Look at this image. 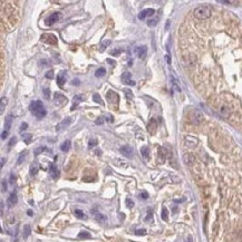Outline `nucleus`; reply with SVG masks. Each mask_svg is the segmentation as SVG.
<instances>
[{"mask_svg":"<svg viewBox=\"0 0 242 242\" xmlns=\"http://www.w3.org/2000/svg\"><path fill=\"white\" fill-rule=\"evenodd\" d=\"M29 110H30V112L33 114V116H36V117L39 118V120H40V118H44L47 114V111L45 110L43 103L39 102V100L31 102L30 106H29Z\"/></svg>","mask_w":242,"mask_h":242,"instance_id":"nucleus-1","label":"nucleus"},{"mask_svg":"<svg viewBox=\"0 0 242 242\" xmlns=\"http://www.w3.org/2000/svg\"><path fill=\"white\" fill-rule=\"evenodd\" d=\"M194 17L198 18V19H207L211 16L212 11L211 8L208 7V6H200V7L195 8L194 10Z\"/></svg>","mask_w":242,"mask_h":242,"instance_id":"nucleus-2","label":"nucleus"},{"mask_svg":"<svg viewBox=\"0 0 242 242\" xmlns=\"http://www.w3.org/2000/svg\"><path fill=\"white\" fill-rule=\"evenodd\" d=\"M189 118L191 121L192 124L194 125H200L203 121V114H202L200 111H192L189 115Z\"/></svg>","mask_w":242,"mask_h":242,"instance_id":"nucleus-3","label":"nucleus"},{"mask_svg":"<svg viewBox=\"0 0 242 242\" xmlns=\"http://www.w3.org/2000/svg\"><path fill=\"white\" fill-rule=\"evenodd\" d=\"M40 40L43 43H46V44H50V45H57V37L54 33H44L43 36L40 37Z\"/></svg>","mask_w":242,"mask_h":242,"instance_id":"nucleus-4","label":"nucleus"},{"mask_svg":"<svg viewBox=\"0 0 242 242\" xmlns=\"http://www.w3.org/2000/svg\"><path fill=\"white\" fill-rule=\"evenodd\" d=\"M60 18H61V13L57 11V13H51L50 16H48V17L45 19V23H46L47 26H51V25H54V23H56Z\"/></svg>","mask_w":242,"mask_h":242,"instance_id":"nucleus-5","label":"nucleus"},{"mask_svg":"<svg viewBox=\"0 0 242 242\" xmlns=\"http://www.w3.org/2000/svg\"><path fill=\"white\" fill-rule=\"evenodd\" d=\"M106 98H107V100H108V102L111 103V104H115L116 106H117L118 102H120V97H118L117 93L114 92V90H112V89L107 92Z\"/></svg>","mask_w":242,"mask_h":242,"instance_id":"nucleus-6","label":"nucleus"},{"mask_svg":"<svg viewBox=\"0 0 242 242\" xmlns=\"http://www.w3.org/2000/svg\"><path fill=\"white\" fill-rule=\"evenodd\" d=\"M73 123V118L71 117H66L65 120H63L61 122H59V124H57L56 126V131L57 132H61V131H65L69 125Z\"/></svg>","mask_w":242,"mask_h":242,"instance_id":"nucleus-7","label":"nucleus"},{"mask_svg":"<svg viewBox=\"0 0 242 242\" xmlns=\"http://www.w3.org/2000/svg\"><path fill=\"white\" fill-rule=\"evenodd\" d=\"M122 82L124 83L125 85H130V86H134L135 85V82L132 80V74L130 71H125L122 74Z\"/></svg>","mask_w":242,"mask_h":242,"instance_id":"nucleus-8","label":"nucleus"},{"mask_svg":"<svg viewBox=\"0 0 242 242\" xmlns=\"http://www.w3.org/2000/svg\"><path fill=\"white\" fill-rule=\"evenodd\" d=\"M54 102H55V104L57 106H59V105L60 106H64L67 103V98L63 94H60V93H56L55 96H54Z\"/></svg>","mask_w":242,"mask_h":242,"instance_id":"nucleus-9","label":"nucleus"},{"mask_svg":"<svg viewBox=\"0 0 242 242\" xmlns=\"http://www.w3.org/2000/svg\"><path fill=\"white\" fill-rule=\"evenodd\" d=\"M184 144H185L188 147L193 148L198 145V138L188 135V136H185V138H184Z\"/></svg>","mask_w":242,"mask_h":242,"instance_id":"nucleus-10","label":"nucleus"},{"mask_svg":"<svg viewBox=\"0 0 242 242\" xmlns=\"http://www.w3.org/2000/svg\"><path fill=\"white\" fill-rule=\"evenodd\" d=\"M121 153L123 154V155L125 156V157H132L133 154H134V152H133V147L130 145H124L121 147Z\"/></svg>","mask_w":242,"mask_h":242,"instance_id":"nucleus-11","label":"nucleus"},{"mask_svg":"<svg viewBox=\"0 0 242 242\" xmlns=\"http://www.w3.org/2000/svg\"><path fill=\"white\" fill-rule=\"evenodd\" d=\"M67 80V73L66 71H61L59 73L58 76H57V84L60 88H64V85Z\"/></svg>","mask_w":242,"mask_h":242,"instance_id":"nucleus-12","label":"nucleus"},{"mask_svg":"<svg viewBox=\"0 0 242 242\" xmlns=\"http://www.w3.org/2000/svg\"><path fill=\"white\" fill-rule=\"evenodd\" d=\"M154 13H155V10L152 9V8H148V9H145V10L141 11L140 15H138V19H140V20H144L146 17H152Z\"/></svg>","mask_w":242,"mask_h":242,"instance_id":"nucleus-13","label":"nucleus"},{"mask_svg":"<svg viewBox=\"0 0 242 242\" xmlns=\"http://www.w3.org/2000/svg\"><path fill=\"white\" fill-rule=\"evenodd\" d=\"M156 130H157V121L152 118L147 124V132L150 134H154Z\"/></svg>","mask_w":242,"mask_h":242,"instance_id":"nucleus-14","label":"nucleus"},{"mask_svg":"<svg viewBox=\"0 0 242 242\" xmlns=\"http://www.w3.org/2000/svg\"><path fill=\"white\" fill-rule=\"evenodd\" d=\"M146 54H147V48L146 46H141L136 48V55L140 59H144L146 57Z\"/></svg>","mask_w":242,"mask_h":242,"instance_id":"nucleus-15","label":"nucleus"},{"mask_svg":"<svg viewBox=\"0 0 242 242\" xmlns=\"http://www.w3.org/2000/svg\"><path fill=\"white\" fill-rule=\"evenodd\" d=\"M17 201H18V198H17V193H16L15 191L13 192H11L10 193V195H9V198H8V200H7V203H8V205L9 207H13L16 203H17Z\"/></svg>","mask_w":242,"mask_h":242,"instance_id":"nucleus-16","label":"nucleus"},{"mask_svg":"<svg viewBox=\"0 0 242 242\" xmlns=\"http://www.w3.org/2000/svg\"><path fill=\"white\" fill-rule=\"evenodd\" d=\"M13 121V115H7V116H6V120H5V131H7V132H10Z\"/></svg>","mask_w":242,"mask_h":242,"instance_id":"nucleus-17","label":"nucleus"},{"mask_svg":"<svg viewBox=\"0 0 242 242\" xmlns=\"http://www.w3.org/2000/svg\"><path fill=\"white\" fill-rule=\"evenodd\" d=\"M49 173H50L51 178H59V171L58 168L56 167L55 164H50V167H49Z\"/></svg>","mask_w":242,"mask_h":242,"instance_id":"nucleus-18","label":"nucleus"},{"mask_svg":"<svg viewBox=\"0 0 242 242\" xmlns=\"http://www.w3.org/2000/svg\"><path fill=\"white\" fill-rule=\"evenodd\" d=\"M230 113H231V111H230L229 107L225 106V105H223V106L220 108V115H221L222 117L228 118L230 116Z\"/></svg>","mask_w":242,"mask_h":242,"instance_id":"nucleus-19","label":"nucleus"},{"mask_svg":"<svg viewBox=\"0 0 242 242\" xmlns=\"http://www.w3.org/2000/svg\"><path fill=\"white\" fill-rule=\"evenodd\" d=\"M84 100H85L84 95H77V96H75L74 98H73V107H71V110H75L77 105Z\"/></svg>","mask_w":242,"mask_h":242,"instance_id":"nucleus-20","label":"nucleus"},{"mask_svg":"<svg viewBox=\"0 0 242 242\" xmlns=\"http://www.w3.org/2000/svg\"><path fill=\"white\" fill-rule=\"evenodd\" d=\"M70 147H71V142H70V140L65 141V142L60 145V150L63 151V152H68V151L70 150Z\"/></svg>","mask_w":242,"mask_h":242,"instance_id":"nucleus-21","label":"nucleus"},{"mask_svg":"<svg viewBox=\"0 0 242 242\" xmlns=\"http://www.w3.org/2000/svg\"><path fill=\"white\" fill-rule=\"evenodd\" d=\"M93 214H94V218L97 222H100L102 223V222H104L106 220V217H105L104 214L100 213V212H93Z\"/></svg>","mask_w":242,"mask_h":242,"instance_id":"nucleus-22","label":"nucleus"},{"mask_svg":"<svg viewBox=\"0 0 242 242\" xmlns=\"http://www.w3.org/2000/svg\"><path fill=\"white\" fill-rule=\"evenodd\" d=\"M74 213H75V215H76L77 219H80V220H85V219H87L86 214H85L84 212L82 211V210L76 209V210H75V211H74Z\"/></svg>","mask_w":242,"mask_h":242,"instance_id":"nucleus-23","label":"nucleus"},{"mask_svg":"<svg viewBox=\"0 0 242 242\" xmlns=\"http://www.w3.org/2000/svg\"><path fill=\"white\" fill-rule=\"evenodd\" d=\"M141 153H142L143 157L145 158V160H148V157H150V151H148L147 146H143L141 148Z\"/></svg>","mask_w":242,"mask_h":242,"instance_id":"nucleus-24","label":"nucleus"},{"mask_svg":"<svg viewBox=\"0 0 242 242\" xmlns=\"http://www.w3.org/2000/svg\"><path fill=\"white\" fill-rule=\"evenodd\" d=\"M27 154H28V152H27V151H25V152H23V153L19 155V157H18V160H17V165H20V164H23V162H25Z\"/></svg>","mask_w":242,"mask_h":242,"instance_id":"nucleus-25","label":"nucleus"},{"mask_svg":"<svg viewBox=\"0 0 242 242\" xmlns=\"http://www.w3.org/2000/svg\"><path fill=\"white\" fill-rule=\"evenodd\" d=\"M90 238H92L90 233L86 231H80L78 233V239H90Z\"/></svg>","mask_w":242,"mask_h":242,"instance_id":"nucleus-26","label":"nucleus"},{"mask_svg":"<svg viewBox=\"0 0 242 242\" xmlns=\"http://www.w3.org/2000/svg\"><path fill=\"white\" fill-rule=\"evenodd\" d=\"M111 44H112V41H111V40H104V41H102V43H100V51H104L105 49L107 48V47L110 46Z\"/></svg>","mask_w":242,"mask_h":242,"instance_id":"nucleus-27","label":"nucleus"},{"mask_svg":"<svg viewBox=\"0 0 242 242\" xmlns=\"http://www.w3.org/2000/svg\"><path fill=\"white\" fill-rule=\"evenodd\" d=\"M93 100H94L95 103H97V104H100V105H104V102H103L102 100V97H100V94H94L93 95Z\"/></svg>","mask_w":242,"mask_h":242,"instance_id":"nucleus-28","label":"nucleus"},{"mask_svg":"<svg viewBox=\"0 0 242 242\" xmlns=\"http://www.w3.org/2000/svg\"><path fill=\"white\" fill-rule=\"evenodd\" d=\"M184 162H185L188 165H191V164L194 162V157L192 155H190V154H185V155H184Z\"/></svg>","mask_w":242,"mask_h":242,"instance_id":"nucleus-29","label":"nucleus"},{"mask_svg":"<svg viewBox=\"0 0 242 242\" xmlns=\"http://www.w3.org/2000/svg\"><path fill=\"white\" fill-rule=\"evenodd\" d=\"M30 233H31V229H30V225H26L25 227V229H23V239H27V238L30 235Z\"/></svg>","mask_w":242,"mask_h":242,"instance_id":"nucleus-30","label":"nucleus"},{"mask_svg":"<svg viewBox=\"0 0 242 242\" xmlns=\"http://www.w3.org/2000/svg\"><path fill=\"white\" fill-rule=\"evenodd\" d=\"M105 74H106V69L103 68V67H100V68H98L95 71V76L96 77H103Z\"/></svg>","mask_w":242,"mask_h":242,"instance_id":"nucleus-31","label":"nucleus"},{"mask_svg":"<svg viewBox=\"0 0 242 242\" xmlns=\"http://www.w3.org/2000/svg\"><path fill=\"white\" fill-rule=\"evenodd\" d=\"M23 138L26 144H30L31 140H33V135L31 134H23Z\"/></svg>","mask_w":242,"mask_h":242,"instance_id":"nucleus-32","label":"nucleus"},{"mask_svg":"<svg viewBox=\"0 0 242 242\" xmlns=\"http://www.w3.org/2000/svg\"><path fill=\"white\" fill-rule=\"evenodd\" d=\"M7 103H8L7 98H6V97H3V98H1V107H0V113H1V114L5 112V106L7 105Z\"/></svg>","mask_w":242,"mask_h":242,"instance_id":"nucleus-33","label":"nucleus"},{"mask_svg":"<svg viewBox=\"0 0 242 242\" xmlns=\"http://www.w3.org/2000/svg\"><path fill=\"white\" fill-rule=\"evenodd\" d=\"M161 217H162V219H163L164 221H167V220H168V211H167V209H166V208H163Z\"/></svg>","mask_w":242,"mask_h":242,"instance_id":"nucleus-34","label":"nucleus"},{"mask_svg":"<svg viewBox=\"0 0 242 242\" xmlns=\"http://www.w3.org/2000/svg\"><path fill=\"white\" fill-rule=\"evenodd\" d=\"M43 92H44V97H45V100H49V98H50V89H49L48 87H45V88L43 89Z\"/></svg>","mask_w":242,"mask_h":242,"instance_id":"nucleus-35","label":"nucleus"},{"mask_svg":"<svg viewBox=\"0 0 242 242\" xmlns=\"http://www.w3.org/2000/svg\"><path fill=\"white\" fill-rule=\"evenodd\" d=\"M37 173H38V167H37V165H36V164H31V166H30V174H31V175H36Z\"/></svg>","mask_w":242,"mask_h":242,"instance_id":"nucleus-36","label":"nucleus"},{"mask_svg":"<svg viewBox=\"0 0 242 242\" xmlns=\"http://www.w3.org/2000/svg\"><path fill=\"white\" fill-rule=\"evenodd\" d=\"M124 93L126 94V97H127L128 100H132V98H133V93L131 92V89L125 88V89H124Z\"/></svg>","mask_w":242,"mask_h":242,"instance_id":"nucleus-37","label":"nucleus"},{"mask_svg":"<svg viewBox=\"0 0 242 242\" xmlns=\"http://www.w3.org/2000/svg\"><path fill=\"white\" fill-rule=\"evenodd\" d=\"M136 235H145L146 234V230L145 229H137L135 231Z\"/></svg>","mask_w":242,"mask_h":242,"instance_id":"nucleus-38","label":"nucleus"},{"mask_svg":"<svg viewBox=\"0 0 242 242\" xmlns=\"http://www.w3.org/2000/svg\"><path fill=\"white\" fill-rule=\"evenodd\" d=\"M104 122H105V117H104V116H100V117H98L96 121H95V124H97V125H102Z\"/></svg>","mask_w":242,"mask_h":242,"instance_id":"nucleus-39","label":"nucleus"},{"mask_svg":"<svg viewBox=\"0 0 242 242\" xmlns=\"http://www.w3.org/2000/svg\"><path fill=\"white\" fill-rule=\"evenodd\" d=\"M16 142H17V138L13 136V137L10 138V141H9V143H8V147H11V146H13L16 144Z\"/></svg>","mask_w":242,"mask_h":242,"instance_id":"nucleus-40","label":"nucleus"},{"mask_svg":"<svg viewBox=\"0 0 242 242\" xmlns=\"http://www.w3.org/2000/svg\"><path fill=\"white\" fill-rule=\"evenodd\" d=\"M97 145V140H94V138H92V140H89L88 142V147L89 148H92L93 146Z\"/></svg>","mask_w":242,"mask_h":242,"instance_id":"nucleus-41","label":"nucleus"},{"mask_svg":"<svg viewBox=\"0 0 242 242\" xmlns=\"http://www.w3.org/2000/svg\"><path fill=\"white\" fill-rule=\"evenodd\" d=\"M6 191H7V182H6V180H3L1 181V192Z\"/></svg>","mask_w":242,"mask_h":242,"instance_id":"nucleus-42","label":"nucleus"},{"mask_svg":"<svg viewBox=\"0 0 242 242\" xmlns=\"http://www.w3.org/2000/svg\"><path fill=\"white\" fill-rule=\"evenodd\" d=\"M116 164H117L118 166H121V167H127L128 166V164L123 162V161H116Z\"/></svg>","mask_w":242,"mask_h":242,"instance_id":"nucleus-43","label":"nucleus"},{"mask_svg":"<svg viewBox=\"0 0 242 242\" xmlns=\"http://www.w3.org/2000/svg\"><path fill=\"white\" fill-rule=\"evenodd\" d=\"M157 23V19H154V20H148L147 21V26L148 27H154Z\"/></svg>","mask_w":242,"mask_h":242,"instance_id":"nucleus-44","label":"nucleus"},{"mask_svg":"<svg viewBox=\"0 0 242 242\" xmlns=\"http://www.w3.org/2000/svg\"><path fill=\"white\" fill-rule=\"evenodd\" d=\"M121 53H122V50L118 49V48H116V49H114L113 51H111V55H113V56H118Z\"/></svg>","mask_w":242,"mask_h":242,"instance_id":"nucleus-45","label":"nucleus"},{"mask_svg":"<svg viewBox=\"0 0 242 242\" xmlns=\"http://www.w3.org/2000/svg\"><path fill=\"white\" fill-rule=\"evenodd\" d=\"M126 205H127L128 209H132V208L134 207V202H133L132 200L127 199V200H126Z\"/></svg>","mask_w":242,"mask_h":242,"instance_id":"nucleus-46","label":"nucleus"},{"mask_svg":"<svg viewBox=\"0 0 242 242\" xmlns=\"http://www.w3.org/2000/svg\"><path fill=\"white\" fill-rule=\"evenodd\" d=\"M46 78H48V79H51V78H54V71L53 70H49V71H47L46 73Z\"/></svg>","mask_w":242,"mask_h":242,"instance_id":"nucleus-47","label":"nucleus"},{"mask_svg":"<svg viewBox=\"0 0 242 242\" xmlns=\"http://www.w3.org/2000/svg\"><path fill=\"white\" fill-rule=\"evenodd\" d=\"M45 148H46V147H44V146H43V147H38V148H37V150L35 151V154H36V155H38L39 153H41V152H44V150H45Z\"/></svg>","mask_w":242,"mask_h":242,"instance_id":"nucleus-48","label":"nucleus"},{"mask_svg":"<svg viewBox=\"0 0 242 242\" xmlns=\"http://www.w3.org/2000/svg\"><path fill=\"white\" fill-rule=\"evenodd\" d=\"M104 117L107 120V122H110V123H112V122H113V117H112V116H111L110 114H106V115H105V116H104Z\"/></svg>","mask_w":242,"mask_h":242,"instance_id":"nucleus-49","label":"nucleus"},{"mask_svg":"<svg viewBox=\"0 0 242 242\" xmlns=\"http://www.w3.org/2000/svg\"><path fill=\"white\" fill-rule=\"evenodd\" d=\"M151 220H152V211H150V212H148V214H147V217H146L145 218V221H151Z\"/></svg>","mask_w":242,"mask_h":242,"instance_id":"nucleus-50","label":"nucleus"},{"mask_svg":"<svg viewBox=\"0 0 242 242\" xmlns=\"http://www.w3.org/2000/svg\"><path fill=\"white\" fill-rule=\"evenodd\" d=\"M141 198H142V199H147L148 194L146 193V192H142V193H141Z\"/></svg>","mask_w":242,"mask_h":242,"instance_id":"nucleus-51","label":"nucleus"},{"mask_svg":"<svg viewBox=\"0 0 242 242\" xmlns=\"http://www.w3.org/2000/svg\"><path fill=\"white\" fill-rule=\"evenodd\" d=\"M28 127V125L26 124V123H23V124H21V127H20V130L23 131V130H26V128Z\"/></svg>","mask_w":242,"mask_h":242,"instance_id":"nucleus-52","label":"nucleus"},{"mask_svg":"<svg viewBox=\"0 0 242 242\" xmlns=\"http://www.w3.org/2000/svg\"><path fill=\"white\" fill-rule=\"evenodd\" d=\"M15 181H16V178H15L13 175H11V176H10V183L13 184V183H15Z\"/></svg>","mask_w":242,"mask_h":242,"instance_id":"nucleus-53","label":"nucleus"},{"mask_svg":"<svg viewBox=\"0 0 242 242\" xmlns=\"http://www.w3.org/2000/svg\"><path fill=\"white\" fill-rule=\"evenodd\" d=\"M5 165V157H1V167H3Z\"/></svg>","mask_w":242,"mask_h":242,"instance_id":"nucleus-54","label":"nucleus"},{"mask_svg":"<svg viewBox=\"0 0 242 242\" xmlns=\"http://www.w3.org/2000/svg\"><path fill=\"white\" fill-rule=\"evenodd\" d=\"M107 61H108V63H110L111 65H114V66H115V65H116V63H115V61H112V60H111V59H107Z\"/></svg>","mask_w":242,"mask_h":242,"instance_id":"nucleus-55","label":"nucleus"},{"mask_svg":"<svg viewBox=\"0 0 242 242\" xmlns=\"http://www.w3.org/2000/svg\"><path fill=\"white\" fill-rule=\"evenodd\" d=\"M3 214V202H1V215Z\"/></svg>","mask_w":242,"mask_h":242,"instance_id":"nucleus-56","label":"nucleus"},{"mask_svg":"<svg viewBox=\"0 0 242 242\" xmlns=\"http://www.w3.org/2000/svg\"><path fill=\"white\" fill-rule=\"evenodd\" d=\"M165 59H166V60H167V63H168V64H170V63H171V60H170V57H168V56H166V57H165Z\"/></svg>","mask_w":242,"mask_h":242,"instance_id":"nucleus-57","label":"nucleus"},{"mask_svg":"<svg viewBox=\"0 0 242 242\" xmlns=\"http://www.w3.org/2000/svg\"><path fill=\"white\" fill-rule=\"evenodd\" d=\"M188 242H193V240H192V238H191V237L188 238Z\"/></svg>","mask_w":242,"mask_h":242,"instance_id":"nucleus-58","label":"nucleus"},{"mask_svg":"<svg viewBox=\"0 0 242 242\" xmlns=\"http://www.w3.org/2000/svg\"><path fill=\"white\" fill-rule=\"evenodd\" d=\"M27 213H28V215H30V217H31V215H33V212H31V211H28V212H27Z\"/></svg>","mask_w":242,"mask_h":242,"instance_id":"nucleus-59","label":"nucleus"}]
</instances>
